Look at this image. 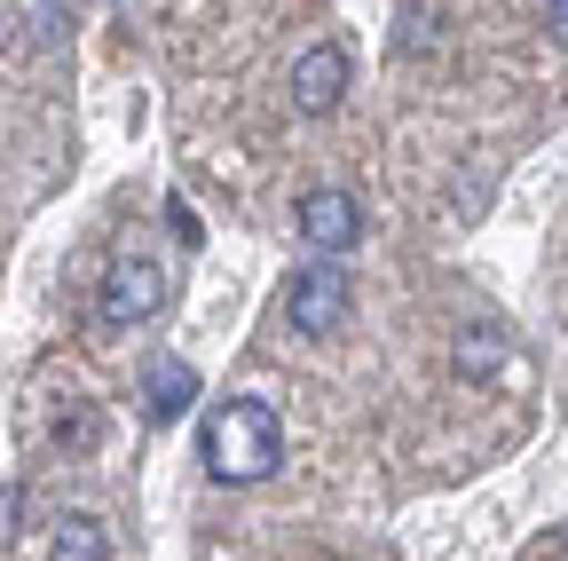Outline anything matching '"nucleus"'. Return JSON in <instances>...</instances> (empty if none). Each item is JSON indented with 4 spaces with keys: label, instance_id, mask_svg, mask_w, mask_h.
<instances>
[{
    "label": "nucleus",
    "instance_id": "obj_5",
    "mask_svg": "<svg viewBox=\"0 0 568 561\" xmlns=\"http://www.w3.org/2000/svg\"><path fill=\"white\" fill-rule=\"evenodd\" d=\"M347 88H355V56H347L339 40H316V48L293 56V111L324 119V111H339Z\"/></svg>",
    "mask_w": 568,
    "mask_h": 561
},
{
    "label": "nucleus",
    "instance_id": "obj_6",
    "mask_svg": "<svg viewBox=\"0 0 568 561\" xmlns=\"http://www.w3.org/2000/svg\"><path fill=\"white\" fill-rule=\"evenodd\" d=\"M190 403H197V364H182V357H159L151 372H142V411H151L159 428H166V419H182Z\"/></svg>",
    "mask_w": 568,
    "mask_h": 561
},
{
    "label": "nucleus",
    "instance_id": "obj_3",
    "mask_svg": "<svg viewBox=\"0 0 568 561\" xmlns=\"http://www.w3.org/2000/svg\"><path fill=\"white\" fill-rule=\"evenodd\" d=\"M159 309H166V269L142 261V253H119L103 277V324L126 332V324H151Z\"/></svg>",
    "mask_w": 568,
    "mask_h": 561
},
{
    "label": "nucleus",
    "instance_id": "obj_7",
    "mask_svg": "<svg viewBox=\"0 0 568 561\" xmlns=\"http://www.w3.org/2000/svg\"><path fill=\"white\" fill-rule=\"evenodd\" d=\"M48 561H111V530L95 514H55L48 522Z\"/></svg>",
    "mask_w": 568,
    "mask_h": 561
},
{
    "label": "nucleus",
    "instance_id": "obj_2",
    "mask_svg": "<svg viewBox=\"0 0 568 561\" xmlns=\"http://www.w3.org/2000/svg\"><path fill=\"white\" fill-rule=\"evenodd\" d=\"M347 301H355V285H347L332 261H316V269L293 277V293H284V324H293L301 340H332L347 324Z\"/></svg>",
    "mask_w": 568,
    "mask_h": 561
},
{
    "label": "nucleus",
    "instance_id": "obj_4",
    "mask_svg": "<svg viewBox=\"0 0 568 561\" xmlns=\"http://www.w3.org/2000/svg\"><path fill=\"white\" fill-rule=\"evenodd\" d=\"M293 230H301L308 253L339 261V253H355V238H364V206H355V190H308L301 214H293Z\"/></svg>",
    "mask_w": 568,
    "mask_h": 561
},
{
    "label": "nucleus",
    "instance_id": "obj_9",
    "mask_svg": "<svg viewBox=\"0 0 568 561\" xmlns=\"http://www.w3.org/2000/svg\"><path fill=\"white\" fill-rule=\"evenodd\" d=\"M545 24H552V32L568 40V0H545Z\"/></svg>",
    "mask_w": 568,
    "mask_h": 561
},
{
    "label": "nucleus",
    "instance_id": "obj_8",
    "mask_svg": "<svg viewBox=\"0 0 568 561\" xmlns=\"http://www.w3.org/2000/svg\"><path fill=\"white\" fill-rule=\"evenodd\" d=\"M458 372H497V340L489 332H458Z\"/></svg>",
    "mask_w": 568,
    "mask_h": 561
},
{
    "label": "nucleus",
    "instance_id": "obj_1",
    "mask_svg": "<svg viewBox=\"0 0 568 561\" xmlns=\"http://www.w3.org/2000/svg\"><path fill=\"white\" fill-rule=\"evenodd\" d=\"M197 459L213 482H268L284 467V428H276V411L261 395H230V403H213L205 411V428H197Z\"/></svg>",
    "mask_w": 568,
    "mask_h": 561
}]
</instances>
